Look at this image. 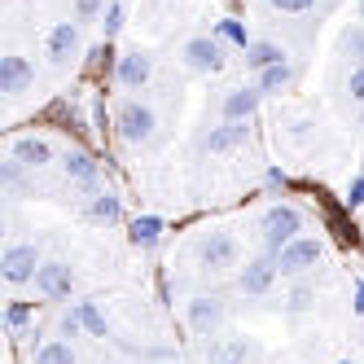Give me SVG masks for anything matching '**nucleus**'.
Wrapping results in <instances>:
<instances>
[{"label": "nucleus", "mask_w": 364, "mask_h": 364, "mask_svg": "<svg viewBox=\"0 0 364 364\" xmlns=\"http://www.w3.org/2000/svg\"><path fill=\"white\" fill-rule=\"evenodd\" d=\"M303 237V211L290 202H272L264 215H259V242H264V255H281L290 242Z\"/></svg>", "instance_id": "obj_1"}, {"label": "nucleus", "mask_w": 364, "mask_h": 364, "mask_svg": "<svg viewBox=\"0 0 364 364\" xmlns=\"http://www.w3.org/2000/svg\"><path fill=\"white\" fill-rule=\"evenodd\" d=\"M193 255H198V268L228 272V268L242 264V242H237V232H228V228H211V232H202Z\"/></svg>", "instance_id": "obj_2"}, {"label": "nucleus", "mask_w": 364, "mask_h": 364, "mask_svg": "<svg viewBox=\"0 0 364 364\" xmlns=\"http://www.w3.org/2000/svg\"><path fill=\"white\" fill-rule=\"evenodd\" d=\"M114 132L127 145H149L154 132H159V114H154V106H145V101H123L114 110Z\"/></svg>", "instance_id": "obj_3"}, {"label": "nucleus", "mask_w": 364, "mask_h": 364, "mask_svg": "<svg viewBox=\"0 0 364 364\" xmlns=\"http://www.w3.org/2000/svg\"><path fill=\"white\" fill-rule=\"evenodd\" d=\"M44 268V255L36 242H14L0 259V272H5L9 285H36V272Z\"/></svg>", "instance_id": "obj_4"}, {"label": "nucleus", "mask_w": 364, "mask_h": 364, "mask_svg": "<svg viewBox=\"0 0 364 364\" xmlns=\"http://www.w3.org/2000/svg\"><path fill=\"white\" fill-rule=\"evenodd\" d=\"M75 285H80V277L66 259H44V268L36 272V294L48 303H66L75 294Z\"/></svg>", "instance_id": "obj_5"}, {"label": "nucleus", "mask_w": 364, "mask_h": 364, "mask_svg": "<svg viewBox=\"0 0 364 364\" xmlns=\"http://www.w3.org/2000/svg\"><path fill=\"white\" fill-rule=\"evenodd\" d=\"M180 62L193 75H220L224 70V44L215 36H193V40L180 44Z\"/></svg>", "instance_id": "obj_6"}, {"label": "nucleus", "mask_w": 364, "mask_h": 364, "mask_svg": "<svg viewBox=\"0 0 364 364\" xmlns=\"http://www.w3.org/2000/svg\"><path fill=\"white\" fill-rule=\"evenodd\" d=\"M321 255H325V246H321V237H299V242H290L281 255H272L277 259V272L281 277H307L311 268L321 264Z\"/></svg>", "instance_id": "obj_7"}, {"label": "nucleus", "mask_w": 364, "mask_h": 364, "mask_svg": "<svg viewBox=\"0 0 364 364\" xmlns=\"http://www.w3.org/2000/svg\"><path fill=\"white\" fill-rule=\"evenodd\" d=\"M114 80L127 88V92H141L149 80H154V58L145 48H127V53L114 58Z\"/></svg>", "instance_id": "obj_8"}, {"label": "nucleus", "mask_w": 364, "mask_h": 364, "mask_svg": "<svg viewBox=\"0 0 364 364\" xmlns=\"http://www.w3.org/2000/svg\"><path fill=\"white\" fill-rule=\"evenodd\" d=\"M185 321H189V329H193L198 338H211V333L224 325V303H220L215 294H198V299L185 303Z\"/></svg>", "instance_id": "obj_9"}, {"label": "nucleus", "mask_w": 364, "mask_h": 364, "mask_svg": "<svg viewBox=\"0 0 364 364\" xmlns=\"http://www.w3.org/2000/svg\"><path fill=\"white\" fill-rule=\"evenodd\" d=\"M277 277H281V272H277V259H272V255L246 259V268L237 272V290H242V294H255V299H259V294H268L272 285H277Z\"/></svg>", "instance_id": "obj_10"}, {"label": "nucleus", "mask_w": 364, "mask_h": 364, "mask_svg": "<svg viewBox=\"0 0 364 364\" xmlns=\"http://www.w3.org/2000/svg\"><path fill=\"white\" fill-rule=\"evenodd\" d=\"M31 84H36L31 58H22V53H5V58H0V92H5V97H22Z\"/></svg>", "instance_id": "obj_11"}, {"label": "nucleus", "mask_w": 364, "mask_h": 364, "mask_svg": "<svg viewBox=\"0 0 364 364\" xmlns=\"http://www.w3.org/2000/svg\"><path fill=\"white\" fill-rule=\"evenodd\" d=\"M246 141H250V123H220V127H211V132L198 141V149L202 154H232Z\"/></svg>", "instance_id": "obj_12"}, {"label": "nucleus", "mask_w": 364, "mask_h": 364, "mask_svg": "<svg viewBox=\"0 0 364 364\" xmlns=\"http://www.w3.org/2000/svg\"><path fill=\"white\" fill-rule=\"evenodd\" d=\"M259 101H264L259 88H228L224 101H220V119L224 123H250L255 110H259Z\"/></svg>", "instance_id": "obj_13"}, {"label": "nucleus", "mask_w": 364, "mask_h": 364, "mask_svg": "<svg viewBox=\"0 0 364 364\" xmlns=\"http://www.w3.org/2000/svg\"><path fill=\"white\" fill-rule=\"evenodd\" d=\"M48 62H53V66H66L75 53H80V22H58V27L53 31H48Z\"/></svg>", "instance_id": "obj_14"}, {"label": "nucleus", "mask_w": 364, "mask_h": 364, "mask_svg": "<svg viewBox=\"0 0 364 364\" xmlns=\"http://www.w3.org/2000/svg\"><path fill=\"white\" fill-rule=\"evenodd\" d=\"M9 159H18L27 171H40V167L53 163V145H48L44 136H18V141L9 145Z\"/></svg>", "instance_id": "obj_15"}, {"label": "nucleus", "mask_w": 364, "mask_h": 364, "mask_svg": "<svg viewBox=\"0 0 364 364\" xmlns=\"http://www.w3.org/2000/svg\"><path fill=\"white\" fill-rule=\"evenodd\" d=\"M62 176L70 180V185H97L101 167H97L92 154H84V149H66V154H62Z\"/></svg>", "instance_id": "obj_16"}, {"label": "nucleus", "mask_w": 364, "mask_h": 364, "mask_svg": "<svg viewBox=\"0 0 364 364\" xmlns=\"http://www.w3.org/2000/svg\"><path fill=\"white\" fill-rule=\"evenodd\" d=\"M163 220L159 215H136V220H127V242H132L136 250H154L163 242Z\"/></svg>", "instance_id": "obj_17"}, {"label": "nucleus", "mask_w": 364, "mask_h": 364, "mask_svg": "<svg viewBox=\"0 0 364 364\" xmlns=\"http://www.w3.org/2000/svg\"><path fill=\"white\" fill-rule=\"evenodd\" d=\"M281 62H290V53H285L281 44H272V40H255L246 48V70H255V75H264V70H272Z\"/></svg>", "instance_id": "obj_18"}, {"label": "nucleus", "mask_w": 364, "mask_h": 364, "mask_svg": "<svg viewBox=\"0 0 364 364\" xmlns=\"http://www.w3.org/2000/svg\"><path fill=\"white\" fill-rule=\"evenodd\" d=\"M250 355H255V343L246 333H232V338H224V343L211 347V364H246Z\"/></svg>", "instance_id": "obj_19"}, {"label": "nucleus", "mask_w": 364, "mask_h": 364, "mask_svg": "<svg viewBox=\"0 0 364 364\" xmlns=\"http://www.w3.org/2000/svg\"><path fill=\"white\" fill-rule=\"evenodd\" d=\"M290 84H294V66H290V62H281V66H272V70H264V75H255V88L264 92V97L290 92Z\"/></svg>", "instance_id": "obj_20"}, {"label": "nucleus", "mask_w": 364, "mask_h": 364, "mask_svg": "<svg viewBox=\"0 0 364 364\" xmlns=\"http://www.w3.org/2000/svg\"><path fill=\"white\" fill-rule=\"evenodd\" d=\"M31 316H36V303H27V299H9V303H5V329H9L14 338H27Z\"/></svg>", "instance_id": "obj_21"}, {"label": "nucleus", "mask_w": 364, "mask_h": 364, "mask_svg": "<svg viewBox=\"0 0 364 364\" xmlns=\"http://www.w3.org/2000/svg\"><path fill=\"white\" fill-rule=\"evenodd\" d=\"M75 311H80V321H84V333H92V338H110V321L101 316L97 299H80V303H75Z\"/></svg>", "instance_id": "obj_22"}, {"label": "nucleus", "mask_w": 364, "mask_h": 364, "mask_svg": "<svg viewBox=\"0 0 364 364\" xmlns=\"http://www.w3.org/2000/svg\"><path fill=\"white\" fill-rule=\"evenodd\" d=\"M88 215H92L97 224H119V220H123V202H119L114 193H97V198L88 202Z\"/></svg>", "instance_id": "obj_23"}, {"label": "nucleus", "mask_w": 364, "mask_h": 364, "mask_svg": "<svg viewBox=\"0 0 364 364\" xmlns=\"http://www.w3.org/2000/svg\"><path fill=\"white\" fill-rule=\"evenodd\" d=\"M36 364H75V347L66 338H48V343L36 351Z\"/></svg>", "instance_id": "obj_24"}, {"label": "nucleus", "mask_w": 364, "mask_h": 364, "mask_svg": "<svg viewBox=\"0 0 364 364\" xmlns=\"http://www.w3.org/2000/svg\"><path fill=\"white\" fill-rule=\"evenodd\" d=\"M215 31H220V40H228V44H237V48H242V53H246V48L255 44V40H250V31L242 27V22H237V18H224V22H220V27H215Z\"/></svg>", "instance_id": "obj_25"}, {"label": "nucleus", "mask_w": 364, "mask_h": 364, "mask_svg": "<svg viewBox=\"0 0 364 364\" xmlns=\"http://www.w3.org/2000/svg\"><path fill=\"white\" fill-rule=\"evenodd\" d=\"M311 303H316V290H311L307 281H303V285H294V290L285 294V311H307Z\"/></svg>", "instance_id": "obj_26"}, {"label": "nucleus", "mask_w": 364, "mask_h": 364, "mask_svg": "<svg viewBox=\"0 0 364 364\" xmlns=\"http://www.w3.org/2000/svg\"><path fill=\"white\" fill-rule=\"evenodd\" d=\"M101 9H106V0H75V22H97L101 18Z\"/></svg>", "instance_id": "obj_27"}, {"label": "nucleus", "mask_w": 364, "mask_h": 364, "mask_svg": "<svg viewBox=\"0 0 364 364\" xmlns=\"http://www.w3.org/2000/svg\"><path fill=\"white\" fill-rule=\"evenodd\" d=\"M22 171H27V167H22L18 159H5V163H0V180H5V189H18V185H22Z\"/></svg>", "instance_id": "obj_28"}, {"label": "nucleus", "mask_w": 364, "mask_h": 364, "mask_svg": "<svg viewBox=\"0 0 364 364\" xmlns=\"http://www.w3.org/2000/svg\"><path fill=\"white\" fill-rule=\"evenodd\" d=\"M268 5L277 14H311V9H316V0H268Z\"/></svg>", "instance_id": "obj_29"}, {"label": "nucleus", "mask_w": 364, "mask_h": 364, "mask_svg": "<svg viewBox=\"0 0 364 364\" xmlns=\"http://www.w3.org/2000/svg\"><path fill=\"white\" fill-rule=\"evenodd\" d=\"M101 31H106V40H114L123 31V5H110L106 9V22H101Z\"/></svg>", "instance_id": "obj_30"}, {"label": "nucleus", "mask_w": 364, "mask_h": 364, "mask_svg": "<svg viewBox=\"0 0 364 364\" xmlns=\"http://www.w3.org/2000/svg\"><path fill=\"white\" fill-rule=\"evenodd\" d=\"M84 333V321H80V311H66V316H62V338H80Z\"/></svg>", "instance_id": "obj_31"}, {"label": "nucleus", "mask_w": 364, "mask_h": 364, "mask_svg": "<svg viewBox=\"0 0 364 364\" xmlns=\"http://www.w3.org/2000/svg\"><path fill=\"white\" fill-rule=\"evenodd\" d=\"M347 92H351V101H360V106H364V66H355V70H351Z\"/></svg>", "instance_id": "obj_32"}, {"label": "nucleus", "mask_w": 364, "mask_h": 364, "mask_svg": "<svg viewBox=\"0 0 364 364\" xmlns=\"http://www.w3.org/2000/svg\"><path fill=\"white\" fill-rule=\"evenodd\" d=\"M347 48H351V53L360 58V66H364V27H355V31L347 36Z\"/></svg>", "instance_id": "obj_33"}, {"label": "nucleus", "mask_w": 364, "mask_h": 364, "mask_svg": "<svg viewBox=\"0 0 364 364\" xmlns=\"http://www.w3.org/2000/svg\"><path fill=\"white\" fill-rule=\"evenodd\" d=\"M347 202H351V206H364V176H355V180H351V189H347Z\"/></svg>", "instance_id": "obj_34"}, {"label": "nucleus", "mask_w": 364, "mask_h": 364, "mask_svg": "<svg viewBox=\"0 0 364 364\" xmlns=\"http://www.w3.org/2000/svg\"><path fill=\"white\" fill-rule=\"evenodd\" d=\"M264 185H268V189H285V171H281V167H268Z\"/></svg>", "instance_id": "obj_35"}, {"label": "nucleus", "mask_w": 364, "mask_h": 364, "mask_svg": "<svg viewBox=\"0 0 364 364\" xmlns=\"http://www.w3.org/2000/svg\"><path fill=\"white\" fill-rule=\"evenodd\" d=\"M351 311L364 316V281H355V290H351Z\"/></svg>", "instance_id": "obj_36"}, {"label": "nucleus", "mask_w": 364, "mask_h": 364, "mask_svg": "<svg viewBox=\"0 0 364 364\" xmlns=\"http://www.w3.org/2000/svg\"><path fill=\"white\" fill-rule=\"evenodd\" d=\"M360 22H364V0H360Z\"/></svg>", "instance_id": "obj_37"}]
</instances>
